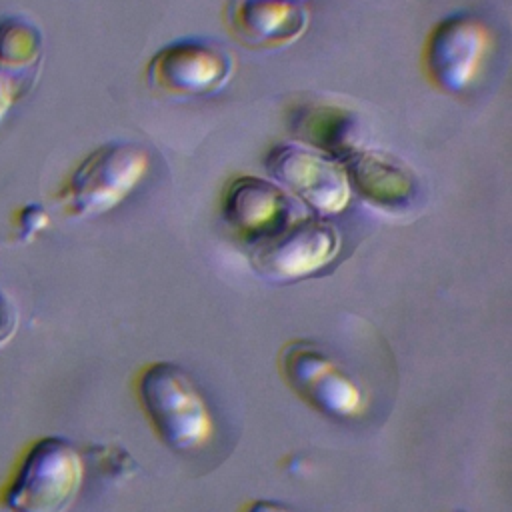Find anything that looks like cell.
<instances>
[{
    "instance_id": "1",
    "label": "cell",
    "mask_w": 512,
    "mask_h": 512,
    "mask_svg": "<svg viewBox=\"0 0 512 512\" xmlns=\"http://www.w3.org/2000/svg\"><path fill=\"white\" fill-rule=\"evenodd\" d=\"M150 154L136 142H106L94 148L56 194L70 218H92L116 208L146 176Z\"/></svg>"
},
{
    "instance_id": "2",
    "label": "cell",
    "mask_w": 512,
    "mask_h": 512,
    "mask_svg": "<svg viewBox=\"0 0 512 512\" xmlns=\"http://www.w3.org/2000/svg\"><path fill=\"white\" fill-rule=\"evenodd\" d=\"M138 394L154 430L176 452H190L206 444L212 434L210 412L190 376L172 362L150 364Z\"/></svg>"
},
{
    "instance_id": "3",
    "label": "cell",
    "mask_w": 512,
    "mask_h": 512,
    "mask_svg": "<svg viewBox=\"0 0 512 512\" xmlns=\"http://www.w3.org/2000/svg\"><path fill=\"white\" fill-rule=\"evenodd\" d=\"M78 450L60 436L38 440L6 494L10 512H66L82 484Z\"/></svg>"
},
{
    "instance_id": "4",
    "label": "cell",
    "mask_w": 512,
    "mask_h": 512,
    "mask_svg": "<svg viewBox=\"0 0 512 512\" xmlns=\"http://www.w3.org/2000/svg\"><path fill=\"white\" fill-rule=\"evenodd\" d=\"M234 56L214 40L180 38L148 60L146 80L166 96H210L222 90L234 74Z\"/></svg>"
},
{
    "instance_id": "5",
    "label": "cell",
    "mask_w": 512,
    "mask_h": 512,
    "mask_svg": "<svg viewBox=\"0 0 512 512\" xmlns=\"http://www.w3.org/2000/svg\"><path fill=\"white\" fill-rule=\"evenodd\" d=\"M280 372L304 402L326 416L348 418L362 408V392L356 382L310 340H294L282 348Z\"/></svg>"
},
{
    "instance_id": "6",
    "label": "cell",
    "mask_w": 512,
    "mask_h": 512,
    "mask_svg": "<svg viewBox=\"0 0 512 512\" xmlns=\"http://www.w3.org/2000/svg\"><path fill=\"white\" fill-rule=\"evenodd\" d=\"M340 248L334 226L318 216H296L274 236L254 244V268L274 280H294L328 266Z\"/></svg>"
},
{
    "instance_id": "7",
    "label": "cell",
    "mask_w": 512,
    "mask_h": 512,
    "mask_svg": "<svg viewBox=\"0 0 512 512\" xmlns=\"http://www.w3.org/2000/svg\"><path fill=\"white\" fill-rule=\"evenodd\" d=\"M268 174L320 214H338L350 200L342 166L302 144H278L266 158Z\"/></svg>"
},
{
    "instance_id": "8",
    "label": "cell",
    "mask_w": 512,
    "mask_h": 512,
    "mask_svg": "<svg viewBox=\"0 0 512 512\" xmlns=\"http://www.w3.org/2000/svg\"><path fill=\"white\" fill-rule=\"evenodd\" d=\"M486 50L488 34L482 22L470 14H450L430 30L426 70L438 88L460 94L478 78Z\"/></svg>"
},
{
    "instance_id": "9",
    "label": "cell",
    "mask_w": 512,
    "mask_h": 512,
    "mask_svg": "<svg viewBox=\"0 0 512 512\" xmlns=\"http://www.w3.org/2000/svg\"><path fill=\"white\" fill-rule=\"evenodd\" d=\"M222 208L228 226L252 244L274 236L298 216L290 196L272 180L258 176L236 178L224 194Z\"/></svg>"
},
{
    "instance_id": "10",
    "label": "cell",
    "mask_w": 512,
    "mask_h": 512,
    "mask_svg": "<svg viewBox=\"0 0 512 512\" xmlns=\"http://www.w3.org/2000/svg\"><path fill=\"white\" fill-rule=\"evenodd\" d=\"M340 166L348 178L350 190L382 210L400 212L410 208L416 200L418 180L412 168L382 150L356 148Z\"/></svg>"
},
{
    "instance_id": "11",
    "label": "cell",
    "mask_w": 512,
    "mask_h": 512,
    "mask_svg": "<svg viewBox=\"0 0 512 512\" xmlns=\"http://www.w3.org/2000/svg\"><path fill=\"white\" fill-rule=\"evenodd\" d=\"M226 12L234 34L248 46L292 44L308 24L306 8L292 0H234Z\"/></svg>"
},
{
    "instance_id": "12",
    "label": "cell",
    "mask_w": 512,
    "mask_h": 512,
    "mask_svg": "<svg viewBox=\"0 0 512 512\" xmlns=\"http://www.w3.org/2000/svg\"><path fill=\"white\" fill-rule=\"evenodd\" d=\"M292 136L338 164L358 148L356 116L340 106L326 102H302L288 112Z\"/></svg>"
},
{
    "instance_id": "13",
    "label": "cell",
    "mask_w": 512,
    "mask_h": 512,
    "mask_svg": "<svg viewBox=\"0 0 512 512\" xmlns=\"http://www.w3.org/2000/svg\"><path fill=\"white\" fill-rule=\"evenodd\" d=\"M44 60V34L26 16L0 18V72L28 94L38 82Z\"/></svg>"
},
{
    "instance_id": "14",
    "label": "cell",
    "mask_w": 512,
    "mask_h": 512,
    "mask_svg": "<svg viewBox=\"0 0 512 512\" xmlns=\"http://www.w3.org/2000/svg\"><path fill=\"white\" fill-rule=\"evenodd\" d=\"M48 222H50V218L42 206H38V204L24 206L18 214V238L30 240L38 230L46 228Z\"/></svg>"
},
{
    "instance_id": "15",
    "label": "cell",
    "mask_w": 512,
    "mask_h": 512,
    "mask_svg": "<svg viewBox=\"0 0 512 512\" xmlns=\"http://www.w3.org/2000/svg\"><path fill=\"white\" fill-rule=\"evenodd\" d=\"M26 96H28V92L16 80H12L10 76L0 72V122L8 116L12 106Z\"/></svg>"
},
{
    "instance_id": "16",
    "label": "cell",
    "mask_w": 512,
    "mask_h": 512,
    "mask_svg": "<svg viewBox=\"0 0 512 512\" xmlns=\"http://www.w3.org/2000/svg\"><path fill=\"white\" fill-rule=\"evenodd\" d=\"M18 328V312L8 298V294L0 288V346L6 344Z\"/></svg>"
},
{
    "instance_id": "17",
    "label": "cell",
    "mask_w": 512,
    "mask_h": 512,
    "mask_svg": "<svg viewBox=\"0 0 512 512\" xmlns=\"http://www.w3.org/2000/svg\"><path fill=\"white\" fill-rule=\"evenodd\" d=\"M244 512H292L290 508H286L280 502H272V500H256L252 502Z\"/></svg>"
},
{
    "instance_id": "18",
    "label": "cell",
    "mask_w": 512,
    "mask_h": 512,
    "mask_svg": "<svg viewBox=\"0 0 512 512\" xmlns=\"http://www.w3.org/2000/svg\"><path fill=\"white\" fill-rule=\"evenodd\" d=\"M292 2H302V0H292Z\"/></svg>"
}]
</instances>
